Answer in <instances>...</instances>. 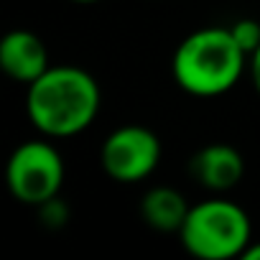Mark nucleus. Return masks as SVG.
Masks as SVG:
<instances>
[{"instance_id":"f8f14e48","label":"nucleus","mask_w":260,"mask_h":260,"mask_svg":"<svg viewBox=\"0 0 260 260\" xmlns=\"http://www.w3.org/2000/svg\"><path fill=\"white\" fill-rule=\"evenodd\" d=\"M72 3H79V6H89V3H100V0H72Z\"/></svg>"},{"instance_id":"6e6552de","label":"nucleus","mask_w":260,"mask_h":260,"mask_svg":"<svg viewBox=\"0 0 260 260\" xmlns=\"http://www.w3.org/2000/svg\"><path fill=\"white\" fill-rule=\"evenodd\" d=\"M189 209L191 207L186 204L184 194L174 186H153L141 202L143 222L161 232H179Z\"/></svg>"},{"instance_id":"f257e3e1","label":"nucleus","mask_w":260,"mask_h":260,"mask_svg":"<svg viewBox=\"0 0 260 260\" xmlns=\"http://www.w3.org/2000/svg\"><path fill=\"white\" fill-rule=\"evenodd\" d=\"M100 84L79 67H49L28 84L26 112L46 138H72L87 130L100 112Z\"/></svg>"},{"instance_id":"39448f33","label":"nucleus","mask_w":260,"mask_h":260,"mask_svg":"<svg viewBox=\"0 0 260 260\" xmlns=\"http://www.w3.org/2000/svg\"><path fill=\"white\" fill-rule=\"evenodd\" d=\"M161 161V141L143 125H122L105 138L100 164L117 184H138L148 179Z\"/></svg>"},{"instance_id":"423d86ee","label":"nucleus","mask_w":260,"mask_h":260,"mask_svg":"<svg viewBox=\"0 0 260 260\" xmlns=\"http://www.w3.org/2000/svg\"><path fill=\"white\" fill-rule=\"evenodd\" d=\"M49 51L41 36L26 28L8 31L0 39V69L13 82L31 84L49 69Z\"/></svg>"},{"instance_id":"7ed1b4c3","label":"nucleus","mask_w":260,"mask_h":260,"mask_svg":"<svg viewBox=\"0 0 260 260\" xmlns=\"http://www.w3.org/2000/svg\"><path fill=\"white\" fill-rule=\"evenodd\" d=\"M181 245L202 260L242 257L252 242L247 212L230 199H204L194 204L179 230Z\"/></svg>"},{"instance_id":"f03ea898","label":"nucleus","mask_w":260,"mask_h":260,"mask_svg":"<svg viewBox=\"0 0 260 260\" xmlns=\"http://www.w3.org/2000/svg\"><path fill=\"white\" fill-rule=\"evenodd\" d=\"M247 61L250 56L230 28L209 26L189 34L179 44L171 74L184 92L194 97H217L240 82Z\"/></svg>"},{"instance_id":"9d476101","label":"nucleus","mask_w":260,"mask_h":260,"mask_svg":"<svg viewBox=\"0 0 260 260\" xmlns=\"http://www.w3.org/2000/svg\"><path fill=\"white\" fill-rule=\"evenodd\" d=\"M247 67H250V79H252V84H255V89H257V94H260V46L250 54Z\"/></svg>"},{"instance_id":"20e7f679","label":"nucleus","mask_w":260,"mask_h":260,"mask_svg":"<svg viewBox=\"0 0 260 260\" xmlns=\"http://www.w3.org/2000/svg\"><path fill=\"white\" fill-rule=\"evenodd\" d=\"M64 158L49 141L21 143L6 166V181L11 194L31 207H41L59 197L64 186Z\"/></svg>"},{"instance_id":"1a4fd4ad","label":"nucleus","mask_w":260,"mask_h":260,"mask_svg":"<svg viewBox=\"0 0 260 260\" xmlns=\"http://www.w3.org/2000/svg\"><path fill=\"white\" fill-rule=\"evenodd\" d=\"M230 31H232V36L237 39V44L245 49V54H247V56L260 46V23H257V21H250V18L237 21Z\"/></svg>"},{"instance_id":"9b49d317","label":"nucleus","mask_w":260,"mask_h":260,"mask_svg":"<svg viewBox=\"0 0 260 260\" xmlns=\"http://www.w3.org/2000/svg\"><path fill=\"white\" fill-rule=\"evenodd\" d=\"M242 257H245V260H260V240H252V242L245 247Z\"/></svg>"},{"instance_id":"0eeeda50","label":"nucleus","mask_w":260,"mask_h":260,"mask_svg":"<svg viewBox=\"0 0 260 260\" xmlns=\"http://www.w3.org/2000/svg\"><path fill=\"white\" fill-rule=\"evenodd\" d=\"M245 174V158L227 143H209L191 158V176L209 191H230Z\"/></svg>"}]
</instances>
